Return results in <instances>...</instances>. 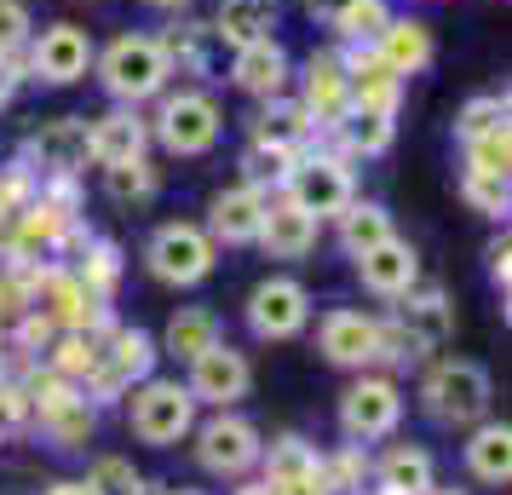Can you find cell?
<instances>
[{"label": "cell", "mask_w": 512, "mask_h": 495, "mask_svg": "<svg viewBox=\"0 0 512 495\" xmlns=\"http://www.w3.org/2000/svg\"><path fill=\"white\" fill-rule=\"evenodd\" d=\"M93 75L98 87L110 93V104H156L167 93V81H173V64H167V47L162 35H116L104 52H93Z\"/></svg>", "instance_id": "cell-1"}, {"label": "cell", "mask_w": 512, "mask_h": 495, "mask_svg": "<svg viewBox=\"0 0 512 495\" xmlns=\"http://www.w3.org/2000/svg\"><path fill=\"white\" fill-rule=\"evenodd\" d=\"M219 139H225V110L208 87H179L156 98L150 144H162L167 156H208Z\"/></svg>", "instance_id": "cell-2"}, {"label": "cell", "mask_w": 512, "mask_h": 495, "mask_svg": "<svg viewBox=\"0 0 512 495\" xmlns=\"http://www.w3.org/2000/svg\"><path fill=\"white\" fill-rule=\"evenodd\" d=\"M144 265H150V277L167 288H196L213 277V265H219V242H213L202 225H190V219H167L150 231L144 242Z\"/></svg>", "instance_id": "cell-3"}, {"label": "cell", "mask_w": 512, "mask_h": 495, "mask_svg": "<svg viewBox=\"0 0 512 495\" xmlns=\"http://www.w3.org/2000/svg\"><path fill=\"white\" fill-rule=\"evenodd\" d=\"M489 369L472 357H443L432 375L420 380V403L438 426H478L489 415Z\"/></svg>", "instance_id": "cell-4"}, {"label": "cell", "mask_w": 512, "mask_h": 495, "mask_svg": "<svg viewBox=\"0 0 512 495\" xmlns=\"http://www.w3.org/2000/svg\"><path fill=\"white\" fill-rule=\"evenodd\" d=\"M127 398H133L127 403V421H133V438H139V444L173 449L179 438H190V426H196V398H190V386L144 375Z\"/></svg>", "instance_id": "cell-5"}, {"label": "cell", "mask_w": 512, "mask_h": 495, "mask_svg": "<svg viewBox=\"0 0 512 495\" xmlns=\"http://www.w3.org/2000/svg\"><path fill=\"white\" fill-rule=\"evenodd\" d=\"M156 340L144 329H110L104 334V346H98V369L87 375V398L93 403H116V398H127L133 386H139L150 369H156Z\"/></svg>", "instance_id": "cell-6"}, {"label": "cell", "mask_w": 512, "mask_h": 495, "mask_svg": "<svg viewBox=\"0 0 512 495\" xmlns=\"http://www.w3.org/2000/svg\"><path fill=\"white\" fill-rule=\"evenodd\" d=\"M282 196H294V202H300L305 213H317V219H334V213L357 196L351 162L334 156V150H323V144H305L294 173H288V185H282Z\"/></svg>", "instance_id": "cell-7"}, {"label": "cell", "mask_w": 512, "mask_h": 495, "mask_svg": "<svg viewBox=\"0 0 512 495\" xmlns=\"http://www.w3.org/2000/svg\"><path fill=\"white\" fill-rule=\"evenodd\" d=\"M93 35L81 24H47L29 35L24 47V75L29 81H47V87H75L93 75Z\"/></svg>", "instance_id": "cell-8"}, {"label": "cell", "mask_w": 512, "mask_h": 495, "mask_svg": "<svg viewBox=\"0 0 512 495\" xmlns=\"http://www.w3.org/2000/svg\"><path fill=\"white\" fill-rule=\"evenodd\" d=\"M18 162L35 173V179H81L93 167V150H87V116H52L41 121L24 139Z\"/></svg>", "instance_id": "cell-9"}, {"label": "cell", "mask_w": 512, "mask_h": 495, "mask_svg": "<svg viewBox=\"0 0 512 495\" xmlns=\"http://www.w3.org/2000/svg\"><path fill=\"white\" fill-rule=\"evenodd\" d=\"M196 432V461H202V472H213V478H242V472L259 467V426L242 421V415H231V409H219L213 421L190 426Z\"/></svg>", "instance_id": "cell-10"}, {"label": "cell", "mask_w": 512, "mask_h": 495, "mask_svg": "<svg viewBox=\"0 0 512 495\" xmlns=\"http://www.w3.org/2000/svg\"><path fill=\"white\" fill-rule=\"evenodd\" d=\"M403 421V392L386 375H363L346 386L340 398V432L351 444H374V438H392Z\"/></svg>", "instance_id": "cell-11"}, {"label": "cell", "mask_w": 512, "mask_h": 495, "mask_svg": "<svg viewBox=\"0 0 512 495\" xmlns=\"http://www.w3.org/2000/svg\"><path fill=\"white\" fill-rule=\"evenodd\" d=\"M311 323V288L300 277H265L248 294V329L254 340H294Z\"/></svg>", "instance_id": "cell-12"}, {"label": "cell", "mask_w": 512, "mask_h": 495, "mask_svg": "<svg viewBox=\"0 0 512 495\" xmlns=\"http://www.w3.org/2000/svg\"><path fill=\"white\" fill-rule=\"evenodd\" d=\"M190 398L208 403V409H231V403L248 398V386H254V363L236 352V346H225V340H213L208 352L190 357Z\"/></svg>", "instance_id": "cell-13"}, {"label": "cell", "mask_w": 512, "mask_h": 495, "mask_svg": "<svg viewBox=\"0 0 512 495\" xmlns=\"http://www.w3.org/2000/svg\"><path fill=\"white\" fill-rule=\"evenodd\" d=\"M231 87L242 98H254V104L288 93L294 87V58H288V47H282L277 35L248 41V47H231Z\"/></svg>", "instance_id": "cell-14"}, {"label": "cell", "mask_w": 512, "mask_h": 495, "mask_svg": "<svg viewBox=\"0 0 512 495\" xmlns=\"http://www.w3.org/2000/svg\"><path fill=\"white\" fill-rule=\"evenodd\" d=\"M305 104V116H311V127L323 133V127H334V121L346 116V58H340V47H317L311 58H305L300 70V93H294Z\"/></svg>", "instance_id": "cell-15"}, {"label": "cell", "mask_w": 512, "mask_h": 495, "mask_svg": "<svg viewBox=\"0 0 512 495\" xmlns=\"http://www.w3.org/2000/svg\"><path fill=\"white\" fill-rule=\"evenodd\" d=\"M87 150H93V167L150 156V116H139L133 104H110L104 116L87 121Z\"/></svg>", "instance_id": "cell-16"}, {"label": "cell", "mask_w": 512, "mask_h": 495, "mask_svg": "<svg viewBox=\"0 0 512 495\" xmlns=\"http://www.w3.org/2000/svg\"><path fill=\"white\" fill-rule=\"evenodd\" d=\"M317 236H323V219L317 213H305L294 196H271L265 202V219H259V248L271 254V260H305L311 248H317Z\"/></svg>", "instance_id": "cell-17"}, {"label": "cell", "mask_w": 512, "mask_h": 495, "mask_svg": "<svg viewBox=\"0 0 512 495\" xmlns=\"http://www.w3.org/2000/svg\"><path fill=\"white\" fill-rule=\"evenodd\" d=\"M265 202H271V190L259 185H231L219 190L208 202V225L202 231L213 236V242H225V248H248V242H259V219H265Z\"/></svg>", "instance_id": "cell-18"}, {"label": "cell", "mask_w": 512, "mask_h": 495, "mask_svg": "<svg viewBox=\"0 0 512 495\" xmlns=\"http://www.w3.org/2000/svg\"><path fill=\"white\" fill-rule=\"evenodd\" d=\"M357 277H363V288L374 300H403L420 283V254L392 231L386 242H374L369 254H357Z\"/></svg>", "instance_id": "cell-19"}, {"label": "cell", "mask_w": 512, "mask_h": 495, "mask_svg": "<svg viewBox=\"0 0 512 495\" xmlns=\"http://www.w3.org/2000/svg\"><path fill=\"white\" fill-rule=\"evenodd\" d=\"M259 461H265V490L271 495H328L323 455L305 438H277L271 449H259Z\"/></svg>", "instance_id": "cell-20"}, {"label": "cell", "mask_w": 512, "mask_h": 495, "mask_svg": "<svg viewBox=\"0 0 512 495\" xmlns=\"http://www.w3.org/2000/svg\"><path fill=\"white\" fill-rule=\"evenodd\" d=\"M374 52H380V64H386L397 81H409V75H426V64L438 58V41H432V24H426V18L392 12L386 29H380V41H374Z\"/></svg>", "instance_id": "cell-21"}, {"label": "cell", "mask_w": 512, "mask_h": 495, "mask_svg": "<svg viewBox=\"0 0 512 495\" xmlns=\"http://www.w3.org/2000/svg\"><path fill=\"white\" fill-rule=\"evenodd\" d=\"M317 352L334 363V369H369L374 363V317L363 311H323V323H317Z\"/></svg>", "instance_id": "cell-22"}, {"label": "cell", "mask_w": 512, "mask_h": 495, "mask_svg": "<svg viewBox=\"0 0 512 495\" xmlns=\"http://www.w3.org/2000/svg\"><path fill=\"white\" fill-rule=\"evenodd\" d=\"M392 323L415 340L420 352H438L443 340L455 334V311H449V300H443V288H420L415 283L409 294H403V306L392 311Z\"/></svg>", "instance_id": "cell-23"}, {"label": "cell", "mask_w": 512, "mask_h": 495, "mask_svg": "<svg viewBox=\"0 0 512 495\" xmlns=\"http://www.w3.org/2000/svg\"><path fill=\"white\" fill-rule=\"evenodd\" d=\"M277 0H219L213 6V41L219 47H248V41H265L277 35Z\"/></svg>", "instance_id": "cell-24"}, {"label": "cell", "mask_w": 512, "mask_h": 495, "mask_svg": "<svg viewBox=\"0 0 512 495\" xmlns=\"http://www.w3.org/2000/svg\"><path fill=\"white\" fill-rule=\"evenodd\" d=\"M466 472L478 484H507L512 478V426L507 421H478L466 438Z\"/></svg>", "instance_id": "cell-25"}, {"label": "cell", "mask_w": 512, "mask_h": 495, "mask_svg": "<svg viewBox=\"0 0 512 495\" xmlns=\"http://www.w3.org/2000/svg\"><path fill=\"white\" fill-rule=\"evenodd\" d=\"M248 139H282V144H311L317 139V127L305 116V104L294 93H277L259 104V116L248 121Z\"/></svg>", "instance_id": "cell-26"}, {"label": "cell", "mask_w": 512, "mask_h": 495, "mask_svg": "<svg viewBox=\"0 0 512 495\" xmlns=\"http://www.w3.org/2000/svg\"><path fill=\"white\" fill-rule=\"evenodd\" d=\"M213 340H225V334H219V317H213L208 306H179L173 317H167L162 352L179 357V363H190L196 352H208Z\"/></svg>", "instance_id": "cell-27"}, {"label": "cell", "mask_w": 512, "mask_h": 495, "mask_svg": "<svg viewBox=\"0 0 512 495\" xmlns=\"http://www.w3.org/2000/svg\"><path fill=\"white\" fill-rule=\"evenodd\" d=\"M305 144H282V139H248V150H242V179L259 190H282L288 185V173H294V162H300Z\"/></svg>", "instance_id": "cell-28"}, {"label": "cell", "mask_w": 512, "mask_h": 495, "mask_svg": "<svg viewBox=\"0 0 512 495\" xmlns=\"http://www.w3.org/2000/svg\"><path fill=\"white\" fill-rule=\"evenodd\" d=\"M374 484H380V495H426L432 490V455L415 449V444H397L392 455L380 461Z\"/></svg>", "instance_id": "cell-29"}, {"label": "cell", "mask_w": 512, "mask_h": 495, "mask_svg": "<svg viewBox=\"0 0 512 495\" xmlns=\"http://www.w3.org/2000/svg\"><path fill=\"white\" fill-rule=\"evenodd\" d=\"M334 219H340V248H346L351 260H357V254H369L374 242H386V236H392V213L380 208V202H357V196H351Z\"/></svg>", "instance_id": "cell-30"}, {"label": "cell", "mask_w": 512, "mask_h": 495, "mask_svg": "<svg viewBox=\"0 0 512 495\" xmlns=\"http://www.w3.org/2000/svg\"><path fill=\"white\" fill-rule=\"evenodd\" d=\"M75 277H81V288H87L93 306H110V294H116V283H121V248L110 236H87V260L75 265Z\"/></svg>", "instance_id": "cell-31"}, {"label": "cell", "mask_w": 512, "mask_h": 495, "mask_svg": "<svg viewBox=\"0 0 512 495\" xmlns=\"http://www.w3.org/2000/svg\"><path fill=\"white\" fill-rule=\"evenodd\" d=\"M167 47V64H173V75H208L213 70V29L208 24H173L162 35Z\"/></svg>", "instance_id": "cell-32"}, {"label": "cell", "mask_w": 512, "mask_h": 495, "mask_svg": "<svg viewBox=\"0 0 512 495\" xmlns=\"http://www.w3.org/2000/svg\"><path fill=\"white\" fill-rule=\"evenodd\" d=\"M386 18H392V0H351L328 29H334V41H340V47H374V41H380V29H386Z\"/></svg>", "instance_id": "cell-33"}, {"label": "cell", "mask_w": 512, "mask_h": 495, "mask_svg": "<svg viewBox=\"0 0 512 495\" xmlns=\"http://www.w3.org/2000/svg\"><path fill=\"white\" fill-rule=\"evenodd\" d=\"M507 116H512V98L507 93H472L461 110H455V139L472 144V139H484V133H501Z\"/></svg>", "instance_id": "cell-34"}, {"label": "cell", "mask_w": 512, "mask_h": 495, "mask_svg": "<svg viewBox=\"0 0 512 495\" xmlns=\"http://www.w3.org/2000/svg\"><path fill=\"white\" fill-rule=\"evenodd\" d=\"M104 190H110V202H150L156 190H162V173L150 167V156H133V162H116L104 167Z\"/></svg>", "instance_id": "cell-35"}, {"label": "cell", "mask_w": 512, "mask_h": 495, "mask_svg": "<svg viewBox=\"0 0 512 495\" xmlns=\"http://www.w3.org/2000/svg\"><path fill=\"white\" fill-rule=\"evenodd\" d=\"M461 196L472 213H484V219H507L512 208V185L501 173H461Z\"/></svg>", "instance_id": "cell-36"}, {"label": "cell", "mask_w": 512, "mask_h": 495, "mask_svg": "<svg viewBox=\"0 0 512 495\" xmlns=\"http://www.w3.org/2000/svg\"><path fill=\"white\" fill-rule=\"evenodd\" d=\"M461 150H466V173H501V179L512 173V127L484 133V139L461 144Z\"/></svg>", "instance_id": "cell-37"}, {"label": "cell", "mask_w": 512, "mask_h": 495, "mask_svg": "<svg viewBox=\"0 0 512 495\" xmlns=\"http://www.w3.org/2000/svg\"><path fill=\"white\" fill-rule=\"evenodd\" d=\"M35 190H41V179H35L24 162L0 167V231H6V225L29 208V202H35Z\"/></svg>", "instance_id": "cell-38"}, {"label": "cell", "mask_w": 512, "mask_h": 495, "mask_svg": "<svg viewBox=\"0 0 512 495\" xmlns=\"http://www.w3.org/2000/svg\"><path fill=\"white\" fill-rule=\"evenodd\" d=\"M29 35H35V12L24 0H0V58H24Z\"/></svg>", "instance_id": "cell-39"}, {"label": "cell", "mask_w": 512, "mask_h": 495, "mask_svg": "<svg viewBox=\"0 0 512 495\" xmlns=\"http://www.w3.org/2000/svg\"><path fill=\"white\" fill-rule=\"evenodd\" d=\"M93 484H98L104 495H139V490H144V478L133 472V461H121V455H104V461H98V467H93Z\"/></svg>", "instance_id": "cell-40"}, {"label": "cell", "mask_w": 512, "mask_h": 495, "mask_svg": "<svg viewBox=\"0 0 512 495\" xmlns=\"http://www.w3.org/2000/svg\"><path fill=\"white\" fill-rule=\"evenodd\" d=\"M29 415V398H24V386H12V380H0V438L6 432H18Z\"/></svg>", "instance_id": "cell-41"}, {"label": "cell", "mask_w": 512, "mask_h": 495, "mask_svg": "<svg viewBox=\"0 0 512 495\" xmlns=\"http://www.w3.org/2000/svg\"><path fill=\"white\" fill-rule=\"evenodd\" d=\"M24 58H0V110H12V98H18V87H24Z\"/></svg>", "instance_id": "cell-42"}, {"label": "cell", "mask_w": 512, "mask_h": 495, "mask_svg": "<svg viewBox=\"0 0 512 495\" xmlns=\"http://www.w3.org/2000/svg\"><path fill=\"white\" fill-rule=\"evenodd\" d=\"M489 277H495V288L507 294V277H512V248H507V236H501V242H489Z\"/></svg>", "instance_id": "cell-43"}, {"label": "cell", "mask_w": 512, "mask_h": 495, "mask_svg": "<svg viewBox=\"0 0 512 495\" xmlns=\"http://www.w3.org/2000/svg\"><path fill=\"white\" fill-rule=\"evenodd\" d=\"M300 6H305V18H317V24H334V18L346 12L351 0H300Z\"/></svg>", "instance_id": "cell-44"}, {"label": "cell", "mask_w": 512, "mask_h": 495, "mask_svg": "<svg viewBox=\"0 0 512 495\" xmlns=\"http://www.w3.org/2000/svg\"><path fill=\"white\" fill-rule=\"evenodd\" d=\"M47 495H104V490H98L93 478H64V484H52Z\"/></svg>", "instance_id": "cell-45"}, {"label": "cell", "mask_w": 512, "mask_h": 495, "mask_svg": "<svg viewBox=\"0 0 512 495\" xmlns=\"http://www.w3.org/2000/svg\"><path fill=\"white\" fill-rule=\"evenodd\" d=\"M144 6H150V12H185L190 0H144Z\"/></svg>", "instance_id": "cell-46"}, {"label": "cell", "mask_w": 512, "mask_h": 495, "mask_svg": "<svg viewBox=\"0 0 512 495\" xmlns=\"http://www.w3.org/2000/svg\"><path fill=\"white\" fill-rule=\"evenodd\" d=\"M167 495H202V490H167Z\"/></svg>", "instance_id": "cell-47"}, {"label": "cell", "mask_w": 512, "mask_h": 495, "mask_svg": "<svg viewBox=\"0 0 512 495\" xmlns=\"http://www.w3.org/2000/svg\"><path fill=\"white\" fill-rule=\"evenodd\" d=\"M426 495H449V490H426Z\"/></svg>", "instance_id": "cell-48"}]
</instances>
